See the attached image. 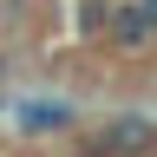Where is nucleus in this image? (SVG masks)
I'll return each instance as SVG.
<instances>
[{"label":"nucleus","mask_w":157,"mask_h":157,"mask_svg":"<svg viewBox=\"0 0 157 157\" xmlns=\"http://www.w3.org/2000/svg\"><path fill=\"white\" fill-rule=\"evenodd\" d=\"M151 144H157V124H151V118H111V124L92 137V151H124V157L131 151H151Z\"/></svg>","instance_id":"nucleus-1"},{"label":"nucleus","mask_w":157,"mask_h":157,"mask_svg":"<svg viewBox=\"0 0 157 157\" xmlns=\"http://www.w3.org/2000/svg\"><path fill=\"white\" fill-rule=\"evenodd\" d=\"M111 39L118 46H151V20H144V7H111Z\"/></svg>","instance_id":"nucleus-2"},{"label":"nucleus","mask_w":157,"mask_h":157,"mask_svg":"<svg viewBox=\"0 0 157 157\" xmlns=\"http://www.w3.org/2000/svg\"><path fill=\"white\" fill-rule=\"evenodd\" d=\"M20 124L26 131H59V124H72V105H20Z\"/></svg>","instance_id":"nucleus-3"},{"label":"nucleus","mask_w":157,"mask_h":157,"mask_svg":"<svg viewBox=\"0 0 157 157\" xmlns=\"http://www.w3.org/2000/svg\"><path fill=\"white\" fill-rule=\"evenodd\" d=\"M144 20H151V33H157V0H144Z\"/></svg>","instance_id":"nucleus-4"}]
</instances>
